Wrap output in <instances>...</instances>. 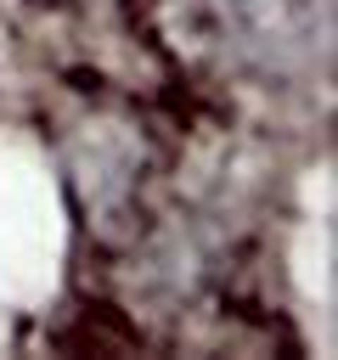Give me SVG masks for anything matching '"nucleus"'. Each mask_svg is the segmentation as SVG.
<instances>
[{"mask_svg":"<svg viewBox=\"0 0 338 360\" xmlns=\"http://www.w3.org/2000/svg\"><path fill=\"white\" fill-rule=\"evenodd\" d=\"M237 45L276 73L310 68L327 39V0H220Z\"/></svg>","mask_w":338,"mask_h":360,"instance_id":"f257e3e1","label":"nucleus"}]
</instances>
